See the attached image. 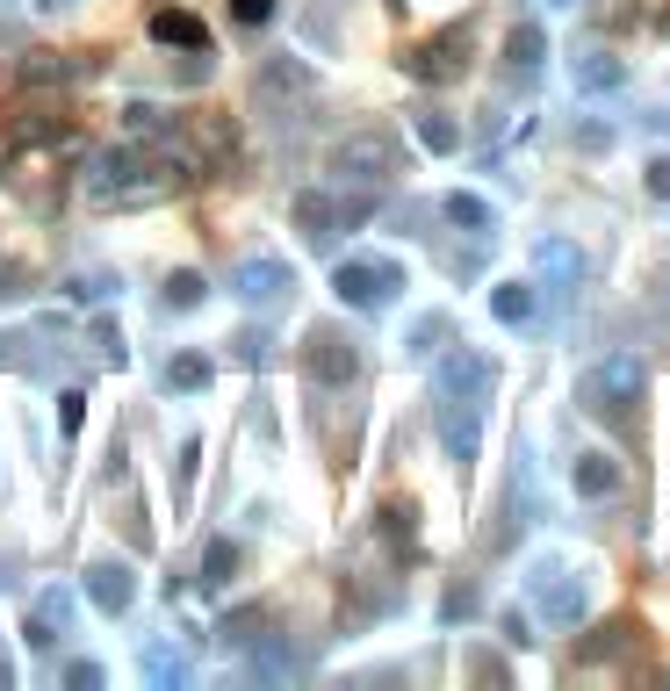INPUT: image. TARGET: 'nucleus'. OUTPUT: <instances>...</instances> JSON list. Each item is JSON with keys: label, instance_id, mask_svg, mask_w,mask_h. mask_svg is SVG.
I'll return each mask as SVG.
<instances>
[{"label": "nucleus", "instance_id": "22", "mask_svg": "<svg viewBox=\"0 0 670 691\" xmlns=\"http://www.w3.org/2000/svg\"><path fill=\"white\" fill-rule=\"evenodd\" d=\"M124 130H130V145H151V137L166 145V137H174V122L151 109V101H130V109H124Z\"/></svg>", "mask_w": 670, "mask_h": 691}, {"label": "nucleus", "instance_id": "36", "mask_svg": "<svg viewBox=\"0 0 670 691\" xmlns=\"http://www.w3.org/2000/svg\"><path fill=\"white\" fill-rule=\"evenodd\" d=\"M238 361H246V367L267 361V339H260V332H246V339H238Z\"/></svg>", "mask_w": 670, "mask_h": 691}, {"label": "nucleus", "instance_id": "25", "mask_svg": "<svg viewBox=\"0 0 670 691\" xmlns=\"http://www.w3.org/2000/svg\"><path fill=\"white\" fill-rule=\"evenodd\" d=\"M418 145L425 151H454V145H462V130H454L440 109H418Z\"/></svg>", "mask_w": 670, "mask_h": 691}, {"label": "nucleus", "instance_id": "32", "mask_svg": "<svg viewBox=\"0 0 670 691\" xmlns=\"http://www.w3.org/2000/svg\"><path fill=\"white\" fill-rule=\"evenodd\" d=\"M642 188L657 195V203H670V151H663V159H649V166H642Z\"/></svg>", "mask_w": 670, "mask_h": 691}, {"label": "nucleus", "instance_id": "12", "mask_svg": "<svg viewBox=\"0 0 670 691\" xmlns=\"http://www.w3.org/2000/svg\"><path fill=\"white\" fill-rule=\"evenodd\" d=\"M288 217H296V230H303V238H311V245H332V238H339V203H332V195H317V188H303L296 195V203H288Z\"/></svg>", "mask_w": 670, "mask_h": 691}, {"label": "nucleus", "instance_id": "19", "mask_svg": "<svg viewBox=\"0 0 670 691\" xmlns=\"http://www.w3.org/2000/svg\"><path fill=\"white\" fill-rule=\"evenodd\" d=\"M375 519H383V547H390V562H411V555H418V526H411L418 512H411V504H383Z\"/></svg>", "mask_w": 670, "mask_h": 691}, {"label": "nucleus", "instance_id": "8", "mask_svg": "<svg viewBox=\"0 0 670 691\" xmlns=\"http://www.w3.org/2000/svg\"><path fill=\"white\" fill-rule=\"evenodd\" d=\"M288 288H296V267H288V259H238V274H231V296L253 303V310H260V303H282Z\"/></svg>", "mask_w": 670, "mask_h": 691}, {"label": "nucleus", "instance_id": "1", "mask_svg": "<svg viewBox=\"0 0 670 691\" xmlns=\"http://www.w3.org/2000/svg\"><path fill=\"white\" fill-rule=\"evenodd\" d=\"M642 389H649V367L634 361V353H605V361L584 367V382H577V404H584L591 418H605V425H628L634 404H642Z\"/></svg>", "mask_w": 670, "mask_h": 691}, {"label": "nucleus", "instance_id": "13", "mask_svg": "<svg viewBox=\"0 0 670 691\" xmlns=\"http://www.w3.org/2000/svg\"><path fill=\"white\" fill-rule=\"evenodd\" d=\"M491 310H497V325L526 332V325L541 317V282H497V288H491Z\"/></svg>", "mask_w": 670, "mask_h": 691}, {"label": "nucleus", "instance_id": "7", "mask_svg": "<svg viewBox=\"0 0 670 691\" xmlns=\"http://www.w3.org/2000/svg\"><path fill=\"white\" fill-rule=\"evenodd\" d=\"M404 72L418 87H447V80H462L469 72V22H447L440 37H425L418 51H404Z\"/></svg>", "mask_w": 670, "mask_h": 691}, {"label": "nucleus", "instance_id": "27", "mask_svg": "<svg viewBox=\"0 0 670 691\" xmlns=\"http://www.w3.org/2000/svg\"><path fill=\"white\" fill-rule=\"evenodd\" d=\"M231 576H238V547H231V541H209V555H203V583H217V591H224Z\"/></svg>", "mask_w": 670, "mask_h": 691}, {"label": "nucleus", "instance_id": "31", "mask_svg": "<svg viewBox=\"0 0 670 691\" xmlns=\"http://www.w3.org/2000/svg\"><path fill=\"white\" fill-rule=\"evenodd\" d=\"M80 418H87V396H80V389H66V396H58V433L72 440V433H80Z\"/></svg>", "mask_w": 670, "mask_h": 691}, {"label": "nucleus", "instance_id": "35", "mask_svg": "<svg viewBox=\"0 0 670 691\" xmlns=\"http://www.w3.org/2000/svg\"><path fill=\"white\" fill-rule=\"evenodd\" d=\"M66 684H72V691H95V684H101V663H72Z\"/></svg>", "mask_w": 670, "mask_h": 691}, {"label": "nucleus", "instance_id": "30", "mask_svg": "<svg viewBox=\"0 0 670 691\" xmlns=\"http://www.w3.org/2000/svg\"><path fill=\"white\" fill-rule=\"evenodd\" d=\"M440 339H447V317H418V325H411V353H418V361H425Z\"/></svg>", "mask_w": 670, "mask_h": 691}, {"label": "nucleus", "instance_id": "16", "mask_svg": "<svg viewBox=\"0 0 670 691\" xmlns=\"http://www.w3.org/2000/svg\"><path fill=\"white\" fill-rule=\"evenodd\" d=\"M440 440H447V454H454V461H476V447H483L476 404H440Z\"/></svg>", "mask_w": 670, "mask_h": 691}, {"label": "nucleus", "instance_id": "5", "mask_svg": "<svg viewBox=\"0 0 670 691\" xmlns=\"http://www.w3.org/2000/svg\"><path fill=\"white\" fill-rule=\"evenodd\" d=\"M332 288H339V303H354V310H383V303L411 282H404L397 259H339V267H332Z\"/></svg>", "mask_w": 670, "mask_h": 691}, {"label": "nucleus", "instance_id": "21", "mask_svg": "<svg viewBox=\"0 0 670 691\" xmlns=\"http://www.w3.org/2000/svg\"><path fill=\"white\" fill-rule=\"evenodd\" d=\"M166 389L203 396L209 389V361H203V353H174V361H166Z\"/></svg>", "mask_w": 670, "mask_h": 691}, {"label": "nucleus", "instance_id": "37", "mask_svg": "<svg viewBox=\"0 0 670 691\" xmlns=\"http://www.w3.org/2000/svg\"><path fill=\"white\" fill-rule=\"evenodd\" d=\"M8 684H14V670H8V663H0V691H8Z\"/></svg>", "mask_w": 670, "mask_h": 691}, {"label": "nucleus", "instance_id": "39", "mask_svg": "<svg viewBox=\"0 0 670 691\" xmlns=\"http://www.w3.org/2000/svg\"><path fill=\"white\" fill-rule=\"evenodd\" d=\"M555 8H577V0H555Z\"/></svg>", "mask_w": 670, "mask_h": 691}, {"label": "nucleus", "instance_id": "6", "mask_svg": "<svg viewBox=\"0 0 670 691\" xmlns=\"http://www.w3.org/2000/svg\"><path fill=\"white\" fill-rule=\"evenodd\" d=\"M534 605L548 612V626H562V634H570V626L591 612L584 570H570V562H541V570H534Z\"/></svg>", "mask_w": 670, "mask_h": 691}, {"label": "nucleus", "instance_id": "2", "mask_svg": "<svg viewBox=\"0 0 670 691\" xmlns=\"http://www.w3.org/2000/svg\"><path fill=\"white\" fill-rule=\"evenodd\" d=\"M404 166V145L390 130H354L332 145V174H339V188H383V180H397Z\"/></svg>", "mask_w": 670, "mask_h": 691}, {"label": "nucleus", "instance_id": "14", "mask_svg": "<svg viewBox=\"0 0 670 691\" xmlns=\"http://www.w3.org/2000/svg\"><path fill=\"white\" fill-rule=\"evenodd\" d=\"M570 490H577V497H613V490H620V461L605 454V447L577 454L570 461Z\"/></svg>", "mask_w": 670, "mask_h": 691}, {"label": "nucleus", "instance_id": "34", "mask_svg": "<svg viewBox=\"0 0 670 691\" xmlns=\"http://www.w3.org/2000/svg\"><path fill=\"white\" fill-rule=\"evenodd\" d=\"M613 145V130H605V122H577V151H605Z\"/></svg>", "mask_w": 670, "mask_h": 691}, {"label": "nucleus", "instance_id": "26", "mask_svg": "<svg viewBox=\"0 0 670 691\" xmlns=\"http://www.w3.org/2000/svg\"><path fill=\"white\" fill-rule=\"evenodd\" d=\"M217 641L224 649H253V641H260V605H246V612H231V620L217 626Z\"/></svg>", "mask_w": 670, "mask_h": 691}, {"label": "nucleus", "instance_id": "17", "mask_svg": "<svg viewBox=\"0 0 670 691\" xmlns=\"http://www.w3.org/2000/svg\"><path fill=\"white\" fill-rule=\"evenodd\" d=\"M541 58H548L541 22H512V37H505V66H512V80H534Z\"/></svg>", "mask_w": 670, "mask_h": 691}, {"label": "nucleus", "instance_id": "38", "mask_svg": "<svg viewBox=\"0 0 670 691\" xmlns=\"http://www.w3.org/2000/svg\"><path fill=\"white\" fill-rule=\"evenodd\" d=\"M43 8H66V0H43Z\"/></svg>", "mask_w": 670, "mask_h": 691}, {"label": "nucleus", "instance_id": "3", "mask_svg": "<svg viewBox=\"0 0 670 691\" xmlns=\"http://www.w3.org/2000/svg\"><path fill=\"white\" fill-rule=\"evenodd\" d=\"M303 375H311L317 389H354L361 346L346 339L339 325H311V332H303Z\"/></svg>", "mask_w": 670, "mask_h": 691}, {"label": "nucleus", "instance_id": "9", "mask_svg": "<svg viewBox=\"0 0 670 691\" xmlns=\"http://www.w3.org/2000/svg\"><path fill=\"white\" fill-rule=\"evenodd\" d=\"M534 274L548 296H577V282H584V253H577L570 238H541L534 245Z\"/></svg>", "mask_w": 670, "mask_h": 691}, {"label": "nucleus", "instance_id": "11", "mask_svg": "<svg viewBox=\"0 0 670 691\" xmlns=\"http://www.w3.org/2000/svg\"><path fill=\"white\" fill-rule=\"evenodd\" d=\"M570 87L577 95H620V87H628V58H613V51L570 58Z\"/></svg>", "mask_w": 670, "mask_h": 691}, {"label": "nucleus", "instance_id": "28", "mask_svg": "<svg viewBox=\"0 0 670 691\" xmlns=\"http://www.w3.org/2000/svg\"><path fill=\"white\" fill-rule=\"evenodd\" d=\"M22 80H29V87H51V80L66 87V80H72V58H51V51H37V58L22 66Z\"/></svg>", "mask_w": 670, "mask_h": 691}, {"label": "nucleus", "instance_id": "10", "mask_svg": "<svg viewBox=\"0 0 670 691\" xmlns=\"http://www.w3.org/2000/svg\"><path fill=\"white\" fill-rule=\"evenodd\" d=\"M87 598H95L109 620H124V612L137 605V576H130V562H95V570H87Z\"/></svg>", "mask_w": 670, "mask_h": 691}, {"label": "nucleus", "instance_id": "24", "mask_svg": "<svg viewBox=\"0 0 670 691\" xmlns=\"http://www.w3.org/2000/svg\"><path fill=\"white\" fill-rule=\"evenodd\" d=\"M628 641H634V626H628V620H613V626H599V634H591L584 649H577V663H605V655L628 649Z\"/></svg>", "mask_w": 670, "mask_h": 691}, {"label": "nucleus", "instance_id": "20", "mask_svg": "<svg viewBox=\"0 0 670 691\" xmlns=\"http://www.w3.org/2000/svg\"><path fill=\"white\" fill-rule=\"evenodd\" d=\"M440 209H447V224H454V230H476V238H491V230H497V209L483 203V195H462V188H454Z\"/></svg>", "mask_w": 670, "mask_h": 691}, {"label": "nucleus", "instance_id": "23", "mask_svg": "<svg viewBox=\"0 0 670 691\" xmlns=\"http://www.w3.org/2000/svg\"><path fill=\"white\" fill-rule=\"evenodd\" d=\"M145 678L159 691H180V684H188V663H180L174 649H145Z\"/></svg>", "mask_w": 670, "mask_h": 691}, {"label": "nucleus", "instance_id": "18", "mask_svg": "<svg viewBox=\"0 0 670 691\" xmlns=\"http://www.w3.org/2000/svg\"><path fill=\"white\" fill-rule=\"evenodd\" d=\"M151 37H159V43H180V51H209V29L195 22L188 8H159V14H151Z\"/></svg>", "mask_w": 670, "mask_h": 691}, {"label": "nucleus", "instance_id": "4", "mask_svg": "<svg viewBox=\"0 0 670 691\" xmlns=\"http://www.w3.org/2000/svg\"><path fill=\"white\" fill-rule=\"evenodd\" d=\"M433 389H440V404H491V389H497V361L491 353H476V346H454L447 361H440V375H433Z\"/></svg>", "mask_w": 670, "mask_h": 691}, {"label": "nucleus", "instance_id": "15", "mask_svg": "<svg viewBox=\"0 0 670 691\" xmlns=\"http://www.w3.org/2000/svg\"><path fill=\"white\" fill-rule=\"evenodd\" d=\"M72 626V591H37V605H29V641H37V649H51L58 634H66Z\"/></svg>", "mask_w": 670, "mask_h": 691}, {"label": "nucleus", "instance_id": "29", "mask_svg": "<svg viewBox=\"0 0 670 691\" xmlns=\"http://www.w3.org/2000/svg\"><path fill=\"white\" fill-rule=\"evenodd\" d=\"M203 296H209L203 274H174V282H166V310H195Z\"/></svg>", "mask_w": 670, "mask_h": 691}, {"label": "nucleus", "instance_id": "33", "mask_svg": "<svg viewBox=\"0 0 670 691\" xmlns=\"http://www.w3.org/2000/svg\"><path fill=\"white\" fill-rule=\"evenodd\" d=\"M231 22H246V29L274 22V0H231Z\"/></svg>", "mask_w": 670, "mask_h": 691}]
</instances>
